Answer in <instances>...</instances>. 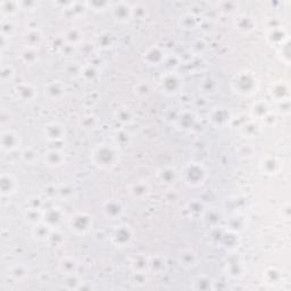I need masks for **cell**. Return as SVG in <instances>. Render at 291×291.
I'll list each match as a JSON object with an SVG mask.
<instances>
[{
  "label": "cell",
  "mask_w": 291,
  "mask_h": 291,
  "mask_svg": "<svg viewBox=\"0 0 291 291\" xmlns=\"http://www.w3.org/2000/svg\"><path fill=\"white\" fill-rule=\"evenodd\" d=\"M44 136L50 142H58L66 137V128L58 122L47 123L44 127Z\"/></svg>",
  "instance_id": "7c38bea8"
},
{
  "label": "cell",
  "mask_w": 291,
  "mask_h": 291,
  "mask_svg": "<svg viewBox=\"0 0 291 291\" xmlns=\"http://www.w3.org/2000/svg\"><path fill=\"white\" fill-rule=\"evenodd\" d=\"M218 237L219 242H221V245L225 248L227 250L233 251L239 247V238H238V233L235 231L227 229L225 231L219 233Z\"/></svg>",
  "instance_id": "83f0119b"
},
{
  "label": "cell",
  "mask_w": 291,
  "mask_h": 291,
  "mask_svg": "<svg viewBox=\"0 0 291 291\" xmlns=\"http://www.w3.org/2000/svg\"><path fill=\"white\" fill-rule=\"evenodd\" d=\"M208 121L214 127H223L231 121V113L224 107H215L208 113Z\"/></svg>",
  "instance_id": "4fadbf2b"
},
{
  "label": "cell",
  "mask_w": 291,
  "mask_h": 291,
  "mask_svg": "<svg viewBox=\"0 0 291 291\" xmlns=\"http://www.w3.org/2000/svg\"><path fill=\"white\" fill-rule=\"evenodd\" d=\"M103 215L111 221H116L121 218L124 214L123 204L117 199H109L102 205Z\"/></svg>",
  "instance_id": "9c48e42d"
},
{
  "label": "cell",
  "mask_w": 291,
  "mask_h": 291,
  "mask_svg": "<svg viewBox=\"0 0 291 291\" xmlns=\"http://www.w3.org/2000/svg\"><path fill=\"white\" fill-rule=\"evenodd\" d=\"M278 54L281 57V60H282L284 64H287V65L290 64V54H291V51H290V38L285 40L282 45L279 46Z\"/></svg>",
  "instance_id": "c3c4849f"
},
{
  "label": "cell",
  "mask_w": 291,
  "mask_h": 291,
  "mask_svg": "<svg viewBox=\"0 0 291 291\" xmlns=\"http://www.w3.org/2000/svg\"><path fill=\"white\" fill-rule=\"evenodd\" d=\"M114 139H115L116 145L124 146L130 141V136H128V133H126L125 131H120V132L117 131L115 133V136H114Z\"/></svg>",
  "instance_id": "6f0895ef"
},
{
  "label": "cell",
  "mask_w": 291,
  "mask_h": 291,
  "mask_svg": "<svg viewBox=\"0 0 291 291\" xmlns=\"http://www.w3.org/2000/svg\"><path fill=\"white\" fill-rule=\"evenodd\" d=\"M21 159L25 164L33 165L38 160V152L33 148H24L21 151Z\"/></svg>",
  "instance_id": "bcb514c9"
},
{
  "label": "cell",
  "mask_w": 291,
  "mask_h": 291,
  "mask_svg": "<svg viewBox=\"0 0 291 291\" xmlns=\"http://www.w3.org/2000/svg\"><path fill=\"white\" fill-rule=\"evenodd\" d=\"M179 178V173L175 169L171 168V166H163L157 170L156 172V179L160 184L164 185H172L176 182Z\"/></svg>",
  "instance_id": "4316f807"
},
{
  "label": "cell",
  "mask_w": 291,
  "mask_h": 291,
  "mask_svg": "<svg viewBox=\"0 0 291 291\" xmlns=\"http://www.w3.org/2000/svg\"><path fill=\"white\" fill-rule=\"evenodd\" d=\"M63 39L65 41L66 45H69L71 47L79 45L81 41L83 39V32L80 30L79 27L72 26L65 30L63 33Z\"/></svg>",
  "instance_id": "836d02e7"
},
{
  "label": "cell",
  "mask_w": 291,
  "mask_h": 291,
  "mask_svg": "<svg viewBox=\"0 0 291 291\" xmlns=\"http://www.w3.org/2000/svg\"><path fill=\"white\" fill-rule=\"evenodd\" d=\"M215 281H214L209 275H198L192 281V289L197 291H209L215 289Z\"/></svg>",
  "instance_id": "d6a6232c"
},
{
  "label": "cell",
  "mask_w": 291,
  "mask_h": 291,
  "mask_svg": "<svg viewBox=\"0 0 291 291\" xmlns=\"http://www.w3.org/2000/svg\"><path fill=\"white\" fill-rule=\"evenodd\" d=\"M97 117L92 115V114H88V115H84L81 117L80 120V125L81 128H83V130H92L94 128V126L97 125Z\"/></svg>",
  "instance_id": "681fc988"
},
{
  "label": "cell",
  "mask_w": 291,
  "mask_h": 291,
  "mask_svg": "<svg viewBox=\"0 0 291 291\" xmlns=\"http://www.w3.org/2000/svg\"><path fill=\"white\" fill-rule=\"evenodd\" d=\"M98 45L103 48H107V47H111L112 45V36L109 33H102L99 35L98 39H97Z\"/></svg>",
  "instance_id": "680465c9"
},
{
  "label": "cell",
  "mask_w": 291,
  "mask_h": 291,
  "mask_svg": "<svg viewBox=\"0 0 291 291\" xmlns=\"http://www.w3.org/2000/svg\"><path fill=\"white\" fill-rule=\"evenodd\" d=\"M23 44L24 47L28 48H39L40 45L44 42V35L40 31V28H26V31L22 36Z\"/></svg>",
  "instance_id": "7402d4cb"
},
{
  "label": "cell",
  "mask_w": 291,
  "mask_h": 291,
  "mask_svg": "<svg viewBox=\"0 0 291 291\" xmlns=\"http://www.w3.org/2000/svg\"><path fill=\"white\" fill-rule=\"evenodd\" d=\"M159 88L161 92L168 96H175L183 88V79L176 71H166L159 78Z\"/></svg>",
  "instance_id": "5b68a950"
},
{
  "label": "cell",
  "mask_w": 291,
  "mask_h": 291,
  "mask_svg": "<svg viewBox=\"0 0 291 291\" xmlns=\"http://www.w3.org/2000/svg\"><path fill=\"white\" fill-rule=\"evenodd\" d=\"M163 65L166 66L168 71H175L180 66V57L175 54H166Z\"/></svg>",
  "instance_id": "816d5d0a"
},
{
  "label": "cell",
  "mask_w": 291,
  "mask_h": 291,
  "mask_svg": "<svg viewBox=\"0 0 291 291\" xmlns=\"http://www.w3.org/2000/svg\"><path fill=\"white\" fill-rule=\"evenodd\" d=\"M261 172L265 175H275L282 169V163L275 156H265L260 163Z\"/></svg>",
  "instance_id": "603a6c76"
},
{
  "label": "cell",
  "mask_w": 291,
  "mask_h": 291,
  "mask_svg": "<svg viewBox=\"0 0 291 291\" xmlns=\"http://www.w3.org/2000/svg\"><path fill=\"white\" fill-rule=\"evenodd\" d=\"M231 88L236 93L243 97H249L255 94L258 89V81L254 73L249 71H242L237 73L231 81Z\"/></svg>",
  "instance_id": "3957f363"
},
{
  "label": "cell",
  "mask_w": 291,
  "mask_h": 291,
  "mask_svg": "<svg viewBox=\"0 0 291 291\" xmlns=\"http://www.w3.org/2000/svg\"><path fill=\"white\" fill-rule=\"evenodd\" d=\"M64 212L57 206L47 207L42 211V221L48 224L54 230L60 227V224L64 221Z\"/></svg>",
  "instance_id": "8fae6325"
},
{
  "label": "cell",
  "mask_w": 291,
  "mask_h": 291,
  "mask_svg": "<svg viewBox=\"0 0 291 291\" xmlns=\"http://www.w3.org/2000/svg\"><path fill=\"white\" fill-rule=\"evenodd\" d=\"M266 39L271 45L279 47L280 45H282L285 40L289 39V33L285 30V27L281 25L271 26L269 27V31H267Z\"/></svg>",
  "instance_id": "d4e9b609"
},
{
  "label": "cell",
  "mask_w": 291,
  "mask_h": 291,
  "mask_svg": "<svg viewBox=\"0 0 291 291\" xmlns=\"http://www.w3.org/2000/svg\"><path fill=\"white\" fill-rule=\"evenodd\" d=\"M20 189L17 180L15 176L11 173H3L0 176V190H2L3 197H11L15 195L17 190Z\"/></svg>",
  "instance_id": "e0dca14e"
},
{
  "label": "cell",
  "mask_w": 291,
  "mask_h": 291,
  "mask_svg": "<svg viewBox=\"0 0 291 291\" xmlns=\"http://www.w3.org/2000/svg\"><path fill=\"white\" fill-rule=\"evenodd\" d=\"M283 280V272L275 266H271L266 269L263 274V281L265 284L270 285V287H274L278 285Z\"/></svg>",
  "instance_id": "f1b7e54d"
},
{
  "label": "cell",
  "mask_w": 291,
  "mask_h": 291,
  "mask_svg": "<svg viewBox=\"0 0 291 291\" xmlns=\"http://www.w3.org/2000/svg\"><path fill=\"white\" fill-rule=\"evenodd\" d=\"M198 254L192 248H182L178 254V263L184 269H192L198 264Z\"/></svg>",
  "instance_id": "cb8c5ba5"
},
{
  "label": "cell",
  "mask_w": 291,
  "mask_h": 291,
  "mask_svg": "<svg viewBox=\"0 0 291 291\" xmlns=\"http://www.w3.org/2000/svg\"><path fill=\"white\" fill-rule=\"evenodd\" d=\"M22 145L21 135L15 130H5L0 135V147L5 152H13L17 150Z\"/></svg>",
  "instance_id": "52a82bcc"
},
{
  "label": "cell",
  "mask_w": 291,
  "mask_h": 291,
  "mask_svg": "<svg viewBox=\"0 0 291 291\" xmlns=\"http://www.w3.org/2000/svg\"><path fill=\"white\" fill-rule=\"evenodd\" d=\"M72 191L73 190L70 189L69 185H66V184L65 185L61 184V185H58V187H56V195L58 196V197L64 198V199L71 197L73 193Z\"/></svg>",
  "instance_id": "9f6ffc18"
},
{
  "label": "cell",
  "mask_w": 291,
  "mask_h": 291,
  "mask_svg": "<svg viewBox=\"0 0 291 291\" xmlns=\"http://www.w3.org/2000/svg\"><path fill=\"white\" fill-rule=\"evenodd\" d=\"M127 192L132 199L145 202L151 195V185L146 180H138L127 185Z\"/></svg>",
  "instance_id": "ba28073f"
},
{
  "label": "cell",
  "mask_w": 291,
  "mask_h": 291,
  "mask_svg": "<svg viewBox=\"0 0 291 291\" xmlns=\"http://www.w3.org/2000/svg\"><path fill=\"white\" fill-rule=\"evenodd\" d=\"M206 42H205L203 39H198L196 40L192 44V50L196 52V54H203L206 49Z\"/></svg>",
  "instance_id": "6125c7cd"
},
{
  "label": "cell",
  "mask_w": 291,
  "mask_h": 291,
  "mask_svg": "<svg viewBox=\"0 0 291 291\" xmlns=\"http://www.w3.org/2000/svg\"><path fill=\"white\" fill-rule=\"evenodd\" d=\"M233 24H235V27L238 31H240L241 33H246V35H248V33H251L256 27L255 20L251 16H248V15L237 16Z\"/></svg>",
  "instance_id": "4dcf8cb0"
},
{
  "label": "cell",
  "mask_w": 291,
  "mask_h": 291,
  "mask_svg": "<svg viewBox=\"0 0 291 291\" xmlns=\"http://www.w3.org/2000/svg\"><path fill=\"white\" fill-rule=\"evenodd\" d=\"M20 58L26 65H35L39 60V52L35 48L23 47L20 50Z\"/></svg>",
  "instance_id": "8d00e7d4"
},
{
  "label": "cell",
  "mask_w": 291,
  "mask_h": 291,
  "mask_svg": "<svg viewBox=\"0 0 291 291\" xmlns=\"http://www.w3.org/2000/svg\"><path fill=\"white\" fill-rule=\"evenodd\" d=\"M52 232H54V229H51L44 221L35 224L32 228V236L39 241H48Z\"/></svg>",
  "instance_id": "1f68e13d"
},
{
  "label": "cell",
  "mask_w": 291,
  "mask_h": 291,
  "mask_svg": "<svg viewBox=\"0 0 291 291\" xmlns=\"http://www.w3.org/2000/svg\"><path fill=\"white\" fill-rule=\"evenodd\" d=\"M80 75L81 78L90 82V81H93L98 76V70L93 65H85L81 68Z\"/></svg>",
  "instance_id": "f6af8a7d"
},
{
  "label": "cell",
  "mask_w": 291,
  "mask_h": 291,
  "mask_svg": "<svg viewBox=\"0 0 291 291\" xmlns=\"http://www.w3.org/2000/svg\"><path fill=\"white\" fill-rule=\"evenodd\" d=\"M133 91H135L136 96L139 98H146L151 93V85L148 82H145V81H141V82H138L133 87Z\"/></svg>",
  "instance_id": "ee69618b"
},
{
  "label": "cell",
  "mask_w": 291,
  "mask_h": 291,
  "mask_svg": "<svg viewBox=\"0 0 291 291\" xmlns=\"http://www.w3.org/2000/svg\"><path fill=\"white\" fill-rule=\"evenodd\" d=\"M66 88L59 80H54L47 83L44 88L45 96L51 102H58L65 97Z\"/></svg>",
  "instance_id": "9a60e30c"
},
{
  "label": "cell",
  "mask_w": 291,
  "mask_h": 291,
  "mask_svg": "<svg viewBox=\"0 0 291 291\" xmlns=\"http://www.w3.org/2000/svg\"><path fill=\"white\" fill-rule=\"evenodd\" d=\"M0 75H2V82L4 84L11 83V82H13L14 79H15L16 71L12 65H3Z\"/></svg>",
  "instance_id": "7bdbcfd3"
},
{
  "label": "cell",
  "mask_w": 291,
  "mask_h": 291,
  "mask_svg": "<svg viewBox=\"0 0 291 291\" xmlns=\"http://www.w3.org/2000/svg\"><path fill=\"white\" fill-rule=\"evenodd\" d=\"M112 245L117 248H126L135 240V230L127 223H121L114 227L109 235Z\"/></svg>",
  "instance_id": "277c9868"
},
{
  "label": "cell",
  "mask_w": 291,
  "mask_h": 291,
  "mask_svg": "<svg viewBox=\"0 0 291 291\" xmlns=\"http://www.w3.org/2000/svg\"><path fill=\"white\" fill-rule=\"evenodd\" d=\"M198 16H195L191 13H187L184 14L183 16L180 17L179 24L180 26H182L183 28H187V30H190V28H195L198 24L197 21Z\"/></svg>",
  "instance_id": "b9f144b4"
},
{
  "label": "cell",
  "mask_w": 291,
  "mask_h": 291,
  "mask_svg": "<svg viewBox=\"0 0 291 291\" xmlns=\"http://www.w3.org/2000/svg\"><path fill=\"white\" fill-rule=\"evenodd\" d=\"M149 258V272L155 274H161L164 273L168 266V262L166 258L160 255H154V256H148Z\"/></svg>",
  "instance_id": "e575fe53"
},
{
  "label": "cell",
  "mask_w": 291,
  "mask_h": 291,
  "mask_svg": "<svg viewBox=\"0 0 291 291\" xmlns=\"http://www.w3.org/2000/svg\"><path fill=\"white\" fill-rule=\"evenodd\" d=\"M42 160H44L47 168L57 169L65 164L66 155L65 152L61 151L60 149H49L42 156Z\"/></svg>",
  "instance_id": "ac0fdd59"
},
{
  "label": "cell",
  "mask_w": 291,
  "mask_h": 291,
  "mask_svg": "<svg viewBox=\"0 0 291 291\" xmlns=\"http://www.w3.org/2000/svg\"><path fill=\"white\" fill-rule=\"evenodd\" d=\"M165 56H166L165 50L157 45L147 48L146 51L144 52V55H142L144 60L150 66H158L163 64Z\"/></svg>",
  "instance_id": "d6986e66"
},
{
  "label": "cell",
  "mask_w": 291,
  "mask_h": 291,
  "mask_svg": "<svg viewBox=\"0 0 291 291\" xmlns=\"http://www.w3.org/2000/svg\"><path fill=\"white\" fill-rule=\"evenodd\" d=\"M93 217L87 212H78L69 218V228L76 236H84L91 231Z\"/></svg>",
  "instance_id": "8992f818"
},
{
  "label": "cell",
  "mask_w": 291,
  "mask_h": 291,
  "mask_svg": "<svg viewBox=\"0 0 291 291\" xmlns=\"http://www.w3.org/2000/svg\"><path fill=\"white\" fill-rule=\"evenodd\" d=\"M58 271L64 276L78 274L80 270V262L74 256H64L58 262Z\"/></svg>",
  "instance_id": "ffe728a7"
},
{
  "label": "cell",
  "mask_w": 291,
  "mask_h": 291,
  "mask_svg": "<svg viewBox=\"0 0 291 291\" xmlns=\"http://www.w3.org/2000/svg\"><path fill=\"white\" fill-rule=\"evenodd\" d=\"M132 273H149V258L145 254H133L128 258Z\"/></svg>",
  "instance_id": "44dd1931"
},
{
  "label": "cell",
  "mask_w": 291,
  "mask_h": 291,
  "mask_svg": "<svg viewBox=\"0 0 291 291\" xmlns=\"http://www.w3.org/2000/svg\"><path fill=\"white\" fill-rule=\"evenodd\" d=\"M114 117L117 122H120L123 125L130 124L133 122V113L131 112L130 108L127 107H121L114 113Z\"/></svg>",
  "instance_id": "ab89813d"
},
{
  "label": "cell",
  "mask_w": 291,
  "mask_h": 291,
  "mask_svg": "<svg viewBox=\"0 0 291 291\" xmlns=\"http://www.w3.org/2000/svg\"><path fill=\"white\" fill-rule=\"evenodd\" d=\"M270 113L271 107L266 102H257L251 107V116L257 121H263Z\"/></svg>",
  "instance_id": "d590c367"
},
{
  "label": "cell",
  "mask_w": 291,
  "mask_h": 291,
  "mask_svg": "<svg viewBox=\"0 0 291 291\" xmlns=\"http://www.w3.org/2000/svg\"><path fill=\"white\" fill-rule=\"evenodd\" d=\"M133 282L137 285H145L148 282V273H133Z\"/></svg>",
  "instance_id": "94428289"
},
{
  "label": "cell",
  "mask_w": 291,
  "mask_h": 291,
  "mask_svg": "<svg viewBox=\"0 0 291 291\" xmlns=\"http://www.w3.org/2000/svg\"><path fill=\"white\" fill-rule=\"evenodd\" d=\"M238 5L236 3H219L218 9L224 14H230L233 13L237 9Z\"/></svg>",
  "instance_id": "91938a15"
},
{
  "label": "cell",
  "mask_w": 291,
  "mask_h": 291,
  "mask_svg": "<svg viewBox=\"0 0 291 291\" xmlns=\"http://www.w3.org/2000/svg\"><path fill=\"white\" fill-rule=\"evenodd\" d=\"M90 160L100 170H113L120 161V152L116 146L102 142L93 147L90 154Z\"/></svg>",
  "instance_id": "6da1fadb"
},
{
  "label": "cell",
  "mask_w": 291,
  "mask_h": 291,
  "mask_svg": "<svg viewBox=\"0 0 291 291\" xmlns=\"http://www.w3.org/2000/svg\"><path fill=\"white\" fill-rule=\"evenodd\" d=\"M196 122H197V116L190 111L181 112L176 117V126L181 130H190L196 125Z\"/></svg>",
  "instance_id": "f546056e"
},
{
  "label": "cell",
  "mask_w": 291,
  "mask_h": 291,
  "mask_svg": "<svg viewBox=\"0 0 291 291\" xmlns=\"http://www.w3.org/2000/svg\"><path fill=\"white\" fill-rule=\"evenodd\" d=\"M27 275H28V270L22 264L14 265L9 269V276L15 281H23L27 278Z\"/></svg>",
  "instance_id": "60d3db41"
},
{
  "label": "cell",
  "mask_w": 291,
  "mask_h": 291,
  "mask_svg": "<svg viewBox=\"0 0 291 291\" xmlns=\"http://www.w3.org/2000/svg\"><path fill=\"white\" fill-rule=\"evenodd\" d=\"M42 211H44V208L26 206L24 211V217L28 223L35 225V224L42 221Z\"/></svg>",
  "instance_id": "f35d334b"
},
{
  "label": "cell",
  "mask_w": 291,
  "mask_h": 291,
  "mask_svg": "<svg viewBox=\"0 0 291 291\" xmlns=\"http://www.w3.org/2000/svg\"><path fill=\"white\" fill-rule=\"evenodd\" d=\"M133 20H145L148 15V8L144 4H136L131 6Z\"/></svg>",
  "instance_id": "7dc6e473"
},
{
  "label": "cell",
  "mask_w": 291,
  "mask_h": 291,
  "mask_svg": "<svg viewBox=\"0 0 291 291\" xmlns=\"http://www.w3.org/2000/svg\"><path fill=\"white\" fill-rule=\"evenodd\" d=\"M227 272L229 275L232 276V278H238V276H240L242 274L243 266L240 262L238 261L230 262V263L227 264Z\"/></svg>",
  "instance_id": "f907efd6"
},
{
  "label": "cell",
  "mask_w": 291,
  "mask_h": 291,
  "mask_svg": "<svg viewBox=\"0 0 291 291\" xmlns=\"http://www.w3.org/2000/svg\"><path fill=\"white\" fill-rule=\"evenodd\" d=\"M84 5H85V7L91 8L94 12H105L111 8L112 6V4L107 3V2H100V3L99 2H88V3H84Z\"/></svg>",
  "instance_id": "db71d44e"
},
{
  "label": "cell",
  "mask_w": 291,
  "mask_h": 291,
  "mask_svg": "<svg viewBox=\"0 0 291 291\" xmlns=\"http://www.w3.org/2000/svg\"><path fill=\"white\" fill-rule=\"evenodd\" d=\"M241 132L247 137H255L257 133L260 132V127L257 126L254 122L250 121L243 124L241 127Z\"/></svg>",
  "instance_id": "11a10c76"
},
{
  "label": "cell",
  "mask_w": 291,
  "mask_h": 291,
  "mask_svg": "<svg viewBox=\"0 0 291 291\" xmlns=\"http://www.w3.org/2000/svg\"><path fill=\"white\" fill-rule=\"evenodd\" d=\"M184 211L190 219H202L206 213V206L200 199H191L185 204Z\"/></svg>",
  "instance_id": "484cf974"
},
{
  "label": "cell",
  "mask_w": 291,
  "mask_h": 291,
  "mask_svg": "<svg viewBox=\"0 0 291 291\" xmlns=\"http://www.w3.org/2000/svg\"><path fill=\"white\" fill-rule=\"evenodd\" d=\"M180 176L188 187L198 188L206 182L208 172L205 165L199 161H189L181 169Z\"/></svg>",
  "instance_id": "7a4b0ae2"
},
{
  "label": "cell",
  "mask_w": 291,
  "mask_h": 291,
  "mask_svg": "<svg viewBox=\"0 0 291 291\" xmlns=\"http://www.w3.org/2000/svg\"><path fill=\"white\" fill-rule=\"evenodd\" d=\"M21 3L18 2H2L0 3V12H2L3 16L11 17L15 15L16 13L20 12Z\"/></svg>",
  "instance_id": "74e56055"
},
{
  "label": "cell",
  "mask_w": 291,
  "mask_h": 291,
  "mask_svg": "<svg viewBox=\"0 0 291 291\" xmlns=\"http://www.w3.org/2000/svg\"><path fill=\"white\" fill-rule=\"evenodd\" d=\"M66 282H65V288L70 290H79L81 289V285H82V281L80 280L78 274L65 276Z\"/></svg>",
  "instance_id": "f5cc1de1"
},
{
  "label": "cell",
  "mask_w": 291,
  "mask_h": 291,
  "mask_svg": "<svg viewBox=\"0 0 291 291\" xmlns=\"http://www.w3.org/2000/svg\"><path fill=\"white\" fill-rule=\"evenodd\" d=\"M13 92L21 102H32L38 97V88L30 82L17 83L13 89Z\"/></svg>",
  "instance_id": "30bf717a"
},
{
  "label": "cell",
  "mask_w": 291,
  "mask_h": 291,
  "mask_svg": "<svg viewBox=\"0 0 291 291\" xmlns=\"http://www.w3.org/2000/svg\"><path fill=\"white\" fill-rule=\"evenodd\" d=\"M269 93L271 99H273L274 102L278 104L282 103L290 99V87L284 81H278V82L271 84Z\"/></svg>",
  "instance_id": "5bb4252c"
},
{
  "label": "cell",
  "mask_w": 291,
  "mask_h": 291,
  "mask_svg": "<svg viewBox=\"0 0 291 291\" xmlns=\"http://www.w3.org/2000/svg\"><path fill=\"white\" fill-rule=\"evenodd\" d=\"M112 16L114 20L120 22V23H126L130 20H132V9L131 5L127 3H115L112 4L111 6Z\"/></svg>",
  "instance_id": "2e32d148"
}]
</instances>
